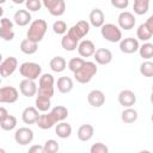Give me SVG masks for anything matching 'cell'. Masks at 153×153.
<instances>
[{"label":"cell","mask_w":153,"mask_h":153,"mask_svg":"<svg viewBox=\"0 0 153 153\" xmlns=\"http://www.w3.org/2000/svg\"><path fill=\"white\" fill-rule=\"evenodd\" d=\"M48 24L44 19H35L30 23V26L26 32V38L33 41V42H41L47 32Z\"/></svg>","instance_id":"cell-1"},{"label":"cell","mask_w":153,"mask_h":153,"mask_svg":"<svg viewBox=\"0 0 153 153\" xmlns=\"http://www.w3.org/2000/svg\"><path fill=\"white\" fill-rule=\"evenodd\" d=\"M97 71H98V68H97V66H96L94 62H92V61H85V63L82 65V67L78 72H75L73 74H74L75 80L79 84H88L92 80V78L97 74Z\"/></svg>","instance_id":"cell-2"},{"label":"cell","mask_w":153,"mask_h":153,"mask_svg":"<svg viewBox=\"0 0 153 153\" xmlns=\"http://www.w3.org/2000/svg\"><path fill=\"white\" fill-rule=\"evenodd\" d=\"M54 84H55V79L50 73H44L39 76V81H38V91L37 94L41 96H45L51 98L54 96Z\"/></svg>","instance_id":"cell-3"},{"label":"cell","mask_w":153,"mask_h":153,"mask_svg":"<svg viewBox=\"0 0 153 153\" xmlns=\"http://www.w3.org/2000/svg\"><path fill=\"white\" fill-rule=\"evenodd\" d=\"M100 35L103 36L104 39L111 43H117L121 42L122 39V31L121 27L112 24V23H106L100 27Z\"/></svg>","instance_id":"cell-4"},{"label":"cell","mask_w":153,"mask_h":153,"mask_svg":"<svg viewBox=\"0 0 153 153\" xmlns=\"http://www.w3.org/2000/svg\"><path fill=\"white\" fill-rule=\"evenodd\" d=\"M19 73L26 79L36 80L42 75V67L36 62H23L19 66Z\"/></svg>","instance_id":"cell-5"},{"label":"cell","mask_w":153,"mask_h":153,"mask_svg":"<svg viewBox=\"0 0 153 153\" xmlns=\"http://www.w3.org/2000/svg\"><path fill=\"white\" fill-rule=\"evenodd\" d=\"M90 25L91 24L86 20H79L76 24H74L73 26H71L68 29L67 33L71 35L76 41H80L81 38H84L90 32Z\"/></svg>","instance_id":"cell-6"},{"label":"cell","mask_w":153,"mask_h":153,"mask_svg":"<svg viewBox=\"0 0 153 153\" xmlns=\"http://www.w3.org/2000/svg\"><path fill=\"white\" fill-rule=\"evenodd\" d=\"M42 4L54 17H60L66 11L65 0H42Z\"/></svg>","instance_id":"cell-7"},{"label":"cell","mask_w":153,"mask_h":153,"mask_svg":"<svg viewBox=\"0 0 153 153\" xmlns=\"http://www.w3.org/2000/svg\"><path fill=\"white\" fill-rule=\"evenodd\" d=\"M18 97H19V92L13 86H2L0 88V103L2 104L16 103L18 100Z\"/></svg>","instance_id":"cell-8"},{"label":"cell","mask_w":153,"mask_h":153,"mask_svg":"<svg viewBox=\"0 0 153 153\" xmlns=\"http://www.w3.org/2000/svg\"><path fill=\"white\" fill-rule=\"evenodd\" d=\"M33 140V131L27 127H22L14 133V141L20 146H26Z\"/></svg>","instance_id":"cell-9"},{"label":"cell","mask_w":153,"mask_h":153,"mask_svg":"<svg viewBox=\"0 0 153 153\" xmlns=\"http://www.w3.org/2000/svg\"><path fill=\"white\" fill-rule=\"evenodd\" d=\"M18 67V60L14 56H8L0 63V74L2 78L12 75Z\"/></svg>","instance_id":"cell-10"},{"label":"cell","mask_w":153,"mask_h":153,"mask_svg":"<svg viewBox=\"0 0 153 153\" xmlns=\"http://www.w3.org/2000/svg\"><path fill=\"white\" fill-rule=\"evenodd\" d=\"M117 23H118V26L121 29H123V30H131L135 26L136 19H135V16L131 12L123 11V12H121L118 14Z\"/></svg>","instance_id":"cell-11"},{"label":"cell","mask_w":153,"mask_h":153,"mask_svg":"<svg viewBox=\"0 0 153 153\" xmlns=\"http://www.w3.org/2000/svg\"><path fill=\"white\" fill-rule=\"evenodd\" d=\"M0 36L4 41H12L14 38L13 23L6 17H2L0 20Z\"/></svg>","instance_id":"cell-12"},{"label":"cell","mask_w":153,"mask_h":153,"mask_svg":"<svg viewBox=\"0 0 153 153\" xmlns=\"http://www.w3.org/2000/svg\"><path fill=\"white\" fill-rule=\"evenodd\" d=\"M139 48H140L139 41L134 37L122 38L120 42V50L124 54H134L139 51Z\"/></svg>","instance_id":"cell-13"},{"label":"cell","mask_w":153,"mask_h":153,"mask_svg":"<svg viewBox=\"0 0 153 153\" xmlns=\"http://www.w3.org/2000/svg\"><path fill=\"white\" fill-rule=\"evenodd\" d=\"M19 91L23 96L30 98V97H33L37 94V85L35 82V80H30V79H26L24 78L20 82H19Z\"/></svg>","instance_id":"cell-14"},{"label":"cell","mask_w":153,"mask_h":153,"mask_svg":"<svg viewBox=\"0 0 153 153\" xmlns=\"http://www.w3.org/2000/svg\"><path fill=\"white\" fill-rule=\"evenodd\" d=\"M56 123H59V121H57V118L55 117V115H54L51 111L44 112V114L39 115L38 120H37V122H36V124L38 126V128H41V129H43V130L53 128Z\"/></svg>","instance_id":"cell-15"},{"label":"cell","mask_w":153,"mask_h":153,"mask_svg":"<svg viewBox=\"0 0 153 153\" xmlns=\"http://www.w3.org/2000/svg\"><path fill=\"white\" fill-rule=\"evenodd\" d=\"M117 100L123 108H130L136 103V94L131 90H122L117 96Z\"/></svg>","instance_id":"cell-16"},{"label":"cell","mask_w":153,"mask_h":153,"mask_svg":"<svg viewBox=\"0 0 153 153\" xmlns=\"http://www.w3.org/2000/svg\"><path fill=\"white\" fill-rule=\"evenodd\" d=\"M93 59L98 65H109L112 61V53L106 48H98L94 51Z\"/></svg>","instance_id":"cell-17"},{"label":"cell","mask_w":153,"mask_h":153,"mask_svg":"<svg viewBox=\"0 0 153 153\" xmlns=\"http://www.w3.org/2000/svg\"><path fill=\"white\" fill-rule=\"evenodd\" d=\"M94 51H96L94 43L90 39H84L78 45V53L81 57H91L94 55Z\"/></svg>","instance_id":"cell-18"},{"label":"cell","mask_w":153,"mask_h":153,"mask_svg":"<svg viewBox=\"0 0 153 153\" xmlns=\"http://www.w3.org/2000/svg\"><path fill=\"white\" fill-rule=\"evenodd\" d=\"M87 102L93 108H100L105 103V94L100 90H92L87 94Z\"/></svg>","instance_id":"cell-19"},{"label":"cell","mask_w":153,"mask_h":153,"mask_svg":"<svg viewBox=\"0 0 153 153\" xmlns=\"http://www.w3.org/2000/svg\"><path fill=\"white\" fill-rule=\"evenodd\" d=\"M38 109L36 106H27L23 110L22 112V120L25 124H33L37 122L39 114H38Z\"/></svg>","instance_id":"cell-20"},{"label":"cell","mask_w":153,"mask_h":153,"mask_svg":"<svg viewBox=\"0 0 153 153\" xmlns=\"http://www.w3.org/2000/svg\"><path fill=\"white\" fill-rule=\"evenodd\" d=\"M88 20H90V24L94 27H102L105 23V16H104V12L100 10V8H93L91 12H90V16H88Z\"/></svg>","instance_id":"cell-21"},{"label":"cell","mask_w":153,"mask_h":153,"mask_svg":"<svg viewBox=\"0 0 153 153\" xmlns=\"http://www.w3.org/2000/svg\"><path fill=\"white\" fill-rule=\"evenodd\" d=\"M93 134H94V128H93V126L86 123V124H82V126L79 127L78 133H76V136H78V139H79L80 141L86 142V141H90V140L92 139Z\"/></svg>","instance_id":"cell-22"},{"label":"cell","mask_w":153,"mask_h":153,"mask_svg":"<svg viewBox=\"0 0 153 153\" xmlns=\"http://www.w3.org/2000/svg\"><path fill=\"white\" fill-rule=\"evenodd\" d=\"M13 22L18 26H26L31 22V14L27 10H18L13 14Z\"/></svg>","instance_id":"cell-23"},{"label":"cell","mask_w":153,"mask_h":153,"mask_svg":"<svg viewBox=\"0 0 153 153\" xmlns=\"http://www.w3.org/2000/svg\"><path fill=\"white\" fill-rule=\"evenodd\" d=\"M56 86L60 93H69L73 90V80L69 76H60L57 79Z\"/></svg>","instance_id":"cell-24"},{"label":"cell","mask_w":153,"mask_h":153,"mask_svg":"<svg viewBox=\"0 0 153 153\" xmlns=\"http://www.w3.org/2000/svg\"><path fill=\"white\" fill-rule=\"evenodd\" d=\"M78 45H79V41L73 38L71 35L65 33L62 36V38H61V47L66 51H73V50L78 49Z\"/></svg>","instance_id":"cell-25"},{"label":"cell","mask_w":153,"mask_h":153,"mask_svg":"<svg viewBox=\"0 0 153 153\" xmlns=\"http://www.w3.org/2000/svg\"><path fill=\"white\" fill-rule=\"evenodd\" d=\"M55 133H56V135H57L60 139H67V137H69L71 134H72V126H71L69 123H67V122L61 121V122H59V123L56 124V127H55Z\"/></svg>","instance_id":"cell-26"},{"label":"cell","mask_w":153,"mask_h":153,"mask_svg":"<svg viewBox=\"0 0 153 153\" xmlns=\"http://www.w3.org/2000/svg\"><path fill=\"white\" fill-rule=\"evenodd\" d=\"M19 48H20L22 53H24L26 55H32V54H35L37 51L38 43L37 42H33V41H31L29 38H25V39H23L20 42V47Z\"/></svg>","instance_id":"cell-27"},{"label":"cell","mask_w":153,"mask_h":153,"mask_svg":"<svg viewBox=\"0 0 153 153\" xmlns=\"http://www.w3.org/2000/svg\"><path fill=\"white\" fill-rule=\"evenodd\" d=\"M49 67H50V69L53 72L61 73V72H63L66 69L67 62L62 56H54L49 62Z\"/></svg>","instance_id":"cell-28"},{"label":"cell","mask_w":153,"mask_h":153,"mask_svg":"<svg viewBox=\"0 0 153 153\" xmlns=\"http://www.w3.org/2000/svg\"><path fill=\"white\" fill-rule=\"evenodd\" d=\"M139 117V114L135 109H133L131 106L130 108H124V110L121 112V120L122 122L127 123V124H130V123H134Z\"/></svg>","instance_id":"cell-29"},{"label":"cell","mask_w":153,"mask_h":153,"mask_svg":"<svg viewBox=\"0 0 153 153\" xmlns=\"http://www.w3.org/2000/svg\"><path fill=\"white\" fill-rule=\"evenodd\" d=\"M35 104H36V108L41 112H47L50 109V106H51L50 98L49 97H45V96H41V94H37L36 100H35Z\"/></svg>","instance_id":"cell-30"},{"label":"cell","mask_w":153,"mask_h":153,"mask_svg":"<svg viewBox=\"0 0 153 153\" xmlns=\"http://www.w3.org/2000/svg\"><path fill=\"white\" fill-rule=\"evenodd\" d=\"M148 8H149V0H134L133 10H134L135 14L142 16V14L147 13Z\"/></svg>","instance_id":"cell-31"},{"label":"cell","mask_w":153,"mask_h":153,"mask_svg":"<svg viewBox=\"0 0 153 153\" xmlns=\"http://www.w3.org/2000/svg\"><path fill=\"white\" fill-rule=\"evenodd\" d=\"M139 54H140V57H142L143 60L152 59L153 57V44L149 42H145L142 45H140Z\"/></svg>","instance_id":"cell-32"},{"label":"cell","mask_w":153,"mask_h":153,"mask_svg":"<svg viewBox=\"0 0 153 153\" xmlns=\"http://www.w3.org/2000/svg\"><path fill=\"white\" fill-rule=\"evenodd\" d=\"M152 36H153V33L149 31V29L146 26L145 23L139 25V27L136 30V37H137V39H140L142 42H147Z\"/></svg>","instance_id":"cell-33"},{"label":"cell","mask_w":153,"mask_h":153,"mask_svg":"<svg viewBox=\"0 0 153 153\" xmlns=\"http://www.w3.org/2000/svg\"><path fill=\"white\" fill-rule=\"evenodd\" d=\"M16 126H17V118L13 115H8L6 118L0 120V127L2 130H6V131L12 130L16 128Z\"/></svg>","instance_id":"cell-34"},{"label":"cell","mask_w":153,"mask_h":153,"mask_svg":"<svg viewBox=\"0 0 153 153\" xmlns=\"http://www.w3.org/2000/svg\"><path fill=\"white\" fill-rule=\"evenodd\" d=\"M50 111L55 115V117L57 118L59 122L65 121V120L67 118V116H68V110H67V108L63 106V105H56V106H54Z\"/></svg>","instance_id":"cell-35"},{"label":"cell","mask_w":153,"mask_h":153,"mask_svg":"<svg viewBox=\"0 0 153 153\" xmlns=\"http://www.w3.org/2000/svg\"><path fill=\"white\" fill-rule=\"evenodd\" d=\"M140 73L146 78L153 76V62L152 61H145L140 65Z\"/></svg>","instance_id":"cell-36"},{"label":"cell","mask_w":153,"mask_h":153,"mask_svg":"<svg viewBox=\"0 0 153 153\" xmlns=\"http://www.w3.org/2000/svg\"><path fill=\"white\" fill-rule=\"evenodd\" d=\"M84 63H85L84 59H81V57H73V59H71L68 61V68H69L71 72L75 73V72H78L82 67Z\"/></svg>","instance_id":"cell-37"},{"label":"cell","mask_w":153,"mask_h":153,"mask_svg":"<svg viewBox=\"0 0 153 153\" xmlns=\"http://www.w3.org/2000/svg\"><path fill=\"white\" fill-rule=\"evenodd\" d=\"M43 147H44V153H55V152H57L59 148H60L57 141H56V140H53V139L47 140V141L44 142Z\"/></svg>","instance_id":"cell-38"},{"label":"cell","mask_w":153,"mask_h":153,"mask_svg":"<svg viewBox=\"0 0 153 153\" xmlns=\"http://www.w3.org/2000/svg\"><path fill=\"white\" fill-rule=\"evenodd\" d=\"M53 31L56 35H62L63 36L65 33H67V24L63 20H56L53 24Z\"/></svg>","instance_id":"cell-39"},{"label":"cell","mask_w":153,"mask_h":153,"mask_svg":"<svg viewBox=\"0 0 153 153\" xmlns=\"http://www.w3.org/2000/svg\"><path fill=\"white\" fill-rule=\"evenodd\" d=\"M25 6L29 11L31 12H37L41 10V7L43 6L42 0H26L25 1Z\"/></svg>","instance_id":"cell-40"},{"label":"cell","mask_w":153,"mask_h":153,"mask_svg":"<svg viewBox=\"0 0 153 153\" xmlns=\"http://www.w3.org/2000/svg\"><path fill=\"white\" fill-rule=\"evenodd\" d=\"M90 152L91 153H108L109 152V148L106 145L102 143V142H96L91 146L90 148Z\"/></svg>","instance_id":"cell-41"},{"label":"cell","mask_w":153,"mask_h":153,"mask_svg":"<svg viewBox=\"0 0 153 153\" xmlns=\"http://www.w3.org/2000/svg\"><path fill=\"white\" fill-rule=\"evenodd\" d=\"M110 2L118 10H126L129 6V0H110Z\"/></svg>","instance_id":"cell-42"},{"label":"cell","mask_w":153,"mask_h":153,"mask_svg":"<svg viewBox=\"0 0 153 153\" xmlns=\"http://www.w3.org/2000/svg\"><path fill=\"white\" fill-rule=\"evenodd\" d=\"M30 153H44V147L41 145H33L29 148Z\"/></svg>","instance_id":"cell-43"},{"label":"cell","mask_w":153,"mask_h":153,"mask_svg":"<svg viewBox=\"0 0 153 153\" xmlns=\"http://www.w3.org/2000/svg\"><path fill=\"white\" fill-rule=\"evenodd\" d=\"M145 24H146V26L149 29V31L153 33V14H151V16L148 17V19L145 22Z\"/></svg>","instance_id":"cell-44"},{"label":"cell","mask_w":153,"mask_h":153,"mask_svg":"<svg viewBox=\"0 0 153 153\" xmlns=\"http://www.w3.org/2000/svg\"><path fill=\"white\" fill-rule=\"evenodd\" d=\"M8 115H10V114H8V111H7V110H6L4 106H1V108H0V120L6 118Z\"/></svg>","instance_id":"cell-45"},{"label":"cell","mask_w":153,"mask_h":153,"mask_svg":"<svg viewBox=\"0 0 153 153\" xmlns=\"http://www.w3.org/2000/svg\"><path fill=\"white\" fill-rule=\"evenodd\" d=\"M14 4H17V5H20V4H23V2H25L26 0H12Z\"/></svg>","instance_id":"cell-46"},{"label":"cell","mask_w":153,"mask_h":153,"mask_svg":"<svg viewBox=\"0 0 153 153\" xmlns=\"http://www.w3.org/2000/svg\"><path fill=\"white\" fill-rule=\"evenodd\" d=\"M149 100H151V103H152V105H153V85H152V92H151V97H149Z\"/></svg>","instance_id":"cell-47"},{"label":"cell","mask_w":153,"mask_h":153,"mask_svg":"<svg viewBox=\"0 0 153 153\" xmlns=\"http://www.w3.org/2000/svg\"><path fill=\"white\" fill-rule=\"evenodd\" d=\"M6 2V0H0V4H5Z\"/></svg>","instance_id":"cell-48"},{"label":"cell","mask_w":153,"mask_h":153,"mask_svg":"<svg viewBox=\"0 0 153 153\" xmlns=\"http://www.w3.org/2000/svg\"><path fill=\"white\" fill-rule=\"evenodd\" d=\"M151 121H152V123H153V114H152V116H151Z\"/></svg>","instance_id":"cell-49"}]
</instances>
